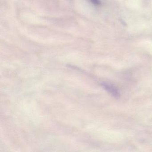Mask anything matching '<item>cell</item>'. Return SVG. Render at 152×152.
<instances>
[{"label":"cell","mask_w":152,"mask_h":152,"mask_svg":"<svg viewBox=\"0 0 152 152\" xmlns=\"http://www.w3.org/2000/svg\"><path fill=\"white\" fill-rule=\"evenodd\" d=\"M91 1L94 5H96V6H98L100 4V2H99V0H91Z\"/></svg>","instance_id":"obj_2"},{"label":"cell","mask_w":152,"mask_h":152,"mask_svg":"<svg viewBox=\"0 0 152 152\" xmlns=\"http://www.w3.org/2000/svg\"><path fill=\"white\" fill-rule=\"evenodd\" d=\"M105 87L106 88L108 89V91H110V92H112L113 94H115V95H117V93H116V91H115V89L114 88L112 87V86H109L108 84H104Z\"/></svg>","instance_id":"obj_1"}]
</instances>
